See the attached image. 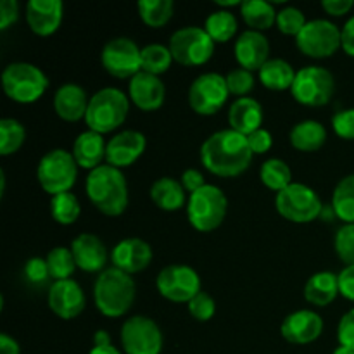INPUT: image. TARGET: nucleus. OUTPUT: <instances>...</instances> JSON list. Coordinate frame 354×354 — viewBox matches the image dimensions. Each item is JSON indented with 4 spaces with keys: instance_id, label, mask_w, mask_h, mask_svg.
<instances>
[{
    "instance_id": "1",
    "label": "nucleus",
    "mask_w": 354,
    "mask_h": 354,
    "mask_svg": "<svg viewBox=\"0 0 354 354\" xmlns=\"http://www.w3.org/2000/svg\"><path fill=\"white\" fill-rule=\"evenodd\" d=\"M248 137L232 128L207 137L201 145V162L207 171L223 178L242 175L252 161Z\"/></svg>"
},
{
    "instance_id": "2",
    "label": "nucleus",
    "mask_w": 354,
    "mask_h": 354,
    "mask_svg": "<svg viewBox=\"0 0 354 354\" xmlns=\"http://www.w3.org/2000/svg\"><path fill=\"white\" fill-rule=\"evenodd\" d=\"M90 203L106 216H120L128 207V183L123 171L102 165L88 173L85 183Z\"/></svg>"
},
{
    "instance_id": "3",
    "label": "nucleus",
    "mask_w": 354,
    "mask_h": 354,
    "mask_svg": "<svg viewBox=\"0 0 354 354\" xmlns=\"http://www.w3.org/2000/svg\"><path fill=\"white\" fill-rule=\"evenodd\" d=\"M137 296L135 280L118 268H107L99 273L93 283L95 308L107 318H120L130 311Z\"/></svg>"
},
{
    "instance_id": "4",
    "label": "nucleus",
    "mask_w": 354,
    "mask_h": 354,
    "mask_svg": "<svg viewBox=\"0 0 354 354\" xmlns=\"http://www.w3.org/2000/svg\"><path fill=\"white\" fill-rule=\"evenodd\" d=\"M130 111V100L120 88L107 86L90 97L85 123L88 130L106 135L118 130Z\"/></svg>"
},
{
    "instance_id": "5",
    "label": "nucleus",
    "mask_w": 354,
    "mask_h": 354,
    "mask_svg": "<svg viewBox=\"0 0 354 354\" xmlns=\"http://www.w3.org/2000/svg\"><path fill=\"white\" fill-rule=\"evenodd\" d=\"M228 201L223 190L216 185H204L190 194L187 201V218L197 232H214L227 216Z\"/></svg>"
},
{
    "instance_id": "6",
    "label": "nucleus",
    "mask_w": 354,
    "mask_h": 354,
    "mask_svg": "<svg viewBox=\"0 0 354 354\" xmlns=\"http://www.w3.org/2000/svg\"><path fill=\"white\" fill-rule=\"evenodd\" d=\"M2 88L17 104H33L47 92L48 78L30 62H12L2 73Z\"/></svg>"
},
{
    "instance_id": "7",
    "label": "nucleus",
    "mask_w": 354,
    "mask_h": 354,
    "mask_svg": "<svg viewBox=\"0 0 354 354\" xmlns=\"http://www.w3.org/2000/svg\"><path fill=\"white\" fill-rule=\"evenodd\" d=\"M78 178V165L66 149H52L40 159L37 180L41 189L52 197L69 192Z\"/></svg>"
},
{
    "instance_id": "8",
    "label": "nucleus",
    "mask_w": 354,
    "mask_h": 354,
    "mask_svg": "<svg viewBox=\"0 0 354 354\" xmlns=\"http://www.w3.org/2000/svg\"><path fill=\"white\" fill-rule=\"evenodd\" d=\"M275 207L280 216L299 225L315 221L324 209L318 194L311 187L296 182L277 194Z\"/></svg>"
},
{
    "instance_id": "9",
    "label": "nucleus",
    "mask_w": 354,
    "mask_h": 354,
    "mask_svg": "<svg viewBox=\"0 0 354 354\" xmlns=\"http://www.w3.org/2000/svg\"><path fill=\"white\" fill-rule=\"evenodd\" d=\"M292 97L308 107H322L330 102L335 92V78L327 68L306 66L296 73V80L290 88Z\"/></svg>"
},
{
    "instance_id": "10",
    "label": "nucleus",
    "mask_w": 354,
    "mask_h": 354,
    "mask_svg": "<svg viewBox=\"0 0 354 354\" xmlns=\"http://www.w3.org/2000/svg\"><path fill=\"white\" fill-rule=\"evenodd\" d=\"M169 52L173 61L182 66H203L213 57L214 41L204 28L185 26L169 38Z\"/></svg>"
},
{
    "instance_id": "11",
    "label": "nucleus",
    "mask_w": 354,
    "mask_h": 354,
    "mask_svg": "<svg viewBox=\"0 0 354 354\" xmlns=\"http://www.w3.org/2000/svg\"><path fill=\"white\" fill-rule=\"evenodd\" d=\"M120 339L124 354H161L165 344L161 328L144 315L128 318L121 327Z\"/></svg>"
},
{
    "instance_id": "12",
    "label": "nucleus",
    "mask_w": 354,
    "mask_h": 354,
    "mask_svg": "<svg viewBox=\"0 0 354 354\" xmlns=\"http://www.w3.org/2000/svg\"><path fill=\"white\" fill-rule=\"evenodd\" d=\"M296 45L308 57L327 59L342 48L341 30L327 19L308 21L296 37Z\"/></svg>"
},
{
    "instance_id": "13",
    "label": "nucleus",
    "mask_w": 354,
    "mask_h": 354,
    "mask_svg": "<svg viewBox=\"0 0 354 354\" xmlns=\"http://www.w3.org/2000/svg\"><path fill=\"white\" fill-rule=\"evenodd\" d=\"M227 78L218 73H204L197 76L189 88V106L201 116H213L228 100Z\"/></svg>"
},
{
    "instance_id": "14",
    "label": "nucleus",
    "mask_w": 354,
    "mask_h": 354,
    "mask_svg": "<svg viewBox=\"0 0 354 354\" xmlns=\"http://www.w3.org/2000/svg\"><path fill=\"white\" fill-rule=\"evenodd\" d=\"M102 68L114 78H133L142 71V48L131 38L118 37L107 41L100 54Z\"/></svg>"
},
{
    "instance_id": "15",
    "label": "nucleus",
    "mask_w": 354,
    "mask_h": 354,
    "mask_svg": "<svg viewBox=\"0 0 354 354\" xmlns=\"http://www.w3.org/2000/svg\"><path fill=\"white\" fill-rule=\"evenodd\" d=\"M156 287L165 299L189 304L201 292V277L189 265H169L159 272Z\"/></svg>"
},
{
    "instance_id": "16",
    "label": "nucleus",
    "mask_w": 354,
    "mask_h": 354,
    "mask_svg": "<svg viewBox=\"0 0 354 354\" xmlns=\"http://www.w3.org/2000/svg\"><path fill=\"white\" fill-rule=\"evenodd\" d=\"M48 308L61 320H75L86 306L85 292L73 279L57 280L48 289Z\"/></svg>"
},
{
    "instance_id": "17",
    "label": "nucleus",
    "mask_w": 354,
    "mask_h": 354,
    "mask_svg": "<svg viewBox=\"0 0 354 354\" xmlns=\"http://www.w3.org/2000/svg\"><path fill=\"white\" fill-rule=\"evenodd\" d=\"M280 332H282V337L290 344L306 346L320 337L324 332V320L317 311H294L283 318Z\"/></svg>"
},
{
    "instance_id": "18",
    "label": "nucleus",
    "mask_w": 354,
    "mask_h": 354,
    "mask_svg": "<svg viewBox=\"0 0 354 354\" xmlns=\"http://www.w3.org/2000/svg\"><path fill=\"white\" fill-rule=\"evenodd\" d=\"M145 147H147V140L144 133L137 130L121 131L107 142V165L118 169L128 168L135 161H138V158L145 152Z\"/></svg>"
},
{
    "instance_id": "19",
    "label": "nucleus",
    "mask_w": 354,
    "mask_h": 354,
    "mask_svg": "<svg viewBox=\"0 0 354 354\" xmlns=\"http://www.w3.org/2000/svg\"><path fill=\"white\" fill-rule=\"evenodd\" d=\"M128 97L144 113L161 109L166 99V86L159 76L140 71L130 80Z\"/></svg>"
},
{
    "instance_id": "20",
    "label": "nucleus",
    "mask_w": 354,
    "mask_h": 354,
    "mask_svg": "<svg viewBox=\"0 0 354 354\" xmlns=\"http://www.w3.org/2000/svg\"><path fill=\"white\" fill-rule=\"evenodd\" d=\"M111 261L114 268L133 275L147 268L152 261V248L145 241L137 237L124 239L114 245L111 252Z\"/></svg>"
},
{
    "instance_id": "21",
    "label": "nucleus",
    "mask_w": 354,
    "mask_h": 354,
    "mask_svg": "<svg viewBox=\"0 0 354 354\" xmlns=\"http://www.w3.org/2000/svg\"><path fill=\"white\" fill-rule=\"evenodd\" d=\"M239 66L248 71H259L270 61L268 38L261 31L248 30L237 38L234 47Z\"/></svg>"
},
{
    "instance_id": "22",
    "label": "nucleus",
    "mask_w": 354,
    "mask_h": 354,
    "mask_svg": "<svg viewBox=\"0 0 354 354\" xmlns=\"http://www.w3.org/2000/svg\"><path fill=\"white\" fill-rule=\"evenodd\" d=\"M64 16L61 0H30L26 6V21L38 37H50L59 30Z\"/></svg>"
},
{
    "instance_id": "23",
    "label": "nucleus",
    "mask_w": 354,
    "mask_h": 354,
    "mask_svg": "<svg viewBox=\"0 0 354 354\" xmlns=\"http://www.w3.org/2000/svg\"><path fill=\"white\" fill-rule=\"evenodd\" d=\"M71 252L76 266L86 273H102L109 259L106 244L93 234H80L71 242Z\"/></svg>"
},
{
    "instance_id": "24",
    "label": "nucleus",
    "mask_w": 354,
    "mask_h": 354,
    "mask_svg": "<svg viewBox=\"0 0 354 354\" xmlns=\"http://www.w3.org/2000/svg\"><path fill=\"white\" fill-rule=\"evenodd\" d=\"M88 102L90 99L83 86H80L78 83H64L55 90L54 111L61 120L76 123L85 120Z\"/></svg>"
},
{
    "instance_id": "25",
    "label": "nucleus",
    "mask_w": 354,
    "mask_h": 354,
    "mask_svg": "<svg viewBox=\"0 0 354 354\" xmlns=\"http://www.w3.org/2000/svg\"><path fill=\"white\" fill-rule=\"evenodd\" d=\"M106 151L107 142L104 140V135L86 130L76 137L71 154L78 168L93 171L95 168L102 166V161L106 159Z\"/></svg>"
},
{
    "instance_id": "26",
    "label": "nucleus",
    "mask_w": 354,
    "mask_h": 354,
    "mask_svg": "<svg viewBox=\"0 0 354 354\" xmlns=\"http://www.w3.org/2000/svg\"><path fill=\"white\" fill-rule=\"evenodd\" d=\"M263 118H265V114H263L261 104L252 97L237 99L228 111L230 128L237 133L245 135V137L261 128Z\"/></svg>"
},
{
    "instance_id": "27",
    "label": "nucleus",
    "mask_w": 354,
    "mask_h": 354,
    "mask_svg": "<svg viewBox=\"0 0 354 354\" xmlns=\"http://www.w3.org/2000/svg\"><path fill=\"white\" fill-rule=\"evenodd\" d=\"M341 294L339 290V275L332 272H318L308 279L304 286V299L318 308H325L335 301Z\"/></svg>"
},
{
    "instance_id": "28",
    "label": "nucleus",
    "mask_w": 354,
    "mask_h": 354,
    "mask_svg": "<svg viewBox=\"0 0 354 354\" xmlns=\"http://www.w3.org/2000/svg\"><path fill=\"white\" fill-rule=\"evenodd\" d=\"M151 199L156 206L166 213H173L185 206L187 199L185 189L182 183L171 176H162V178L156 180L151 187Z\"/></svg>"
},
{
    "instance_id": "29",
    "label": "nucleus",
    "mask_w": 354,
    "mask_h": 354,
    "mask_svg": "<svg viewBox=\"0 0 354 354\" xmlns=\"http://www.w3.org/2000/svg\"><path fill=\"white\" fill-rule=\"evenodd\" d=\"M290 145L301 152H317L327 142V130L320 121L304 120L294 124L289 133Z\"/></svg>"
},
{
    "instance_id": "30",
    "label": "nucleus",
    "mask_w": 354,
    "mask_h": 354,
    "mask_svg": "<svg viewBox=\"0 0 354 354\" xmlns=\"http://www.w3.org/2000/svg\"><path fill=\"white\" fill-rule=\"evenodd\" d=\"M296 73L292 66L283 59H270L265 66L258 71L259 82L263 86L273 92H283V90L292 88Z\"/></svg>"
},
{
    "instance_id": "31",
    "label": "nucleus",
    "mask_w": 354,
    "mask_h": 354,
    "mask_svg": "<svg viewBox=\"0 0 354 354\" xmlns=\"http://www.w3.org/2000/svg\"><path fill=\"white\" fill-rule=\"evenodd\" d=\"M242 19L251 30L266 31L277 23V10L273 3L266 0H245L241 6Z\"/></svg>"
},
{
    "instance_id": "32",
    "label": "nucleus",
    "mask_w": 354,
    "mask_h": 354,
    "mask_svg": "<svg viewBox=\"0 0 354 354\" xmlns=\"http://www.w3.org/2000/svg\"><path fill=\"white\" fill-rule=\"evenodd\" d=\"M204 30H206V33L209 35L214 44H227L235 37L239 30L237 17L227 9L214 10L206 17Z\"/></svg>"
},
{
    "instance_id": "33",
    "label": "nucleus",
    "mask_w": 354,
    "mask_h": 354,
    "mask_svg": "<svg viewBox=\"0 0 354 354\" xmlns=\"http://www.w3.org/2000/svg\"><path fill=\"white\" fill-rule=\"evenodd\" d=\"M332 211L344 225L354 223V173L344 176L335 185L332 196Z\"/></svg>"
},
{
    "instance_id": "34",
    "label": "nucleus",
    "mask_w": 354,
    "mask_h": 354,
    "mask_svg": "<svg viewBox=\"0 0 354 354\" xmlns=\"http://www.w3.org/2000/svg\"><path fill=\"white\" fill-rule=\"evenodd\" d=\"M259 178L266 189L273 190V192H282L292 182V171H290L289 165L282 159H268L263 162L261 169H259Z\"/></svg>"
},
{
    "instance_id": "35",
    "label": "nucleus",
    "mask_w": 354,
    "mask_h": 354,
    "mask_svg": "<svg viewBox=\"0 0 354 354\" xmlns=\"http://www.w3.org/2000/svg\"><path fill=\"white\" fill-rule=\"evenodd\" d=\"M137 7L140 19L149 28H162L175 12V3L171 0H140Z\"/></svg>"
},
{
    "instance_id": "36",
    "label": "nucleus",
    "mask_w": 354,
    "mask_h": 354,
    "mask_svg": "<svg viewBox=\"0 0 354 354\" xmlns=\"http://www.w3.org/2000/svg\"><path fill=\"white\" fill-rule=\"evenodd\" d=\"M173 55L169 47L161 44H149L142 48V71L159 76L171 68Z\"/></svg>"
},
{
    "instance_id": "37",
    "label": "nucleus",
    "mask_w": 354,
    "mask_h": 354,
    "mask_svg": "<svg viewBox=\"0 0 354 354\" xmlns=\"http://www.w3.org/2000/svg\"><path fill=\"white\" fill-rule=\"evenodd\" d=\"M50 214L59 225H73L82 214V206L75 194L64 192L50 199Z\"/></svg>"
},
{
    "instance_id": "38",
    "label": "nucleus",
    "mask_w": 354,
    "mask_h": 354,
    "mask_svg": "<svg viewBox=\"0 0 354 354\" xmlns=\"http://www.w3.org/2000/svg\"><path fill=\"white\" fill-rule=\"evenodd\" d=\"M45 259H47L50 277L55 280V282H57V280L71 279L75 270L78 268L71 249L64 248V245H59V248L50 249V252H48Z\"/></svg>"
},
{
    "instance_id": "39",
    "label": "nucleus",
    "mask_w": 354,
    "mask_h": 354,
    "mask_svg": "<svg viewBox=\"0 0 354 354\" xmlns=\"http://www.w3.org/2000/svg\"><path fill=\"white\" fill-rule=\"evenodd\" d=\"M26 138V130L14 118L0 120V154L10 156L21 149Z\"/></svg>"
},
{
    "instance_id": "40",
    "label": "nucleus",
    "mask_w": 354,
    "mask_h": 354,
    "mask_svg": "<svg viewBox=\"0 0 354 354\" xmlns=\"http://www.w3.org/2000/svg\"><path fill=\"white\" fill-rule=\"evenodd\" d=\"M306 16L297 7L287 6L277 14V26L283 35H289V37H297L306 26Z\"/></svg>"
},
{
    "instance_id": "41",
    "label": "nucleus",
    "mask_w": 354,
    "mask_h": 354,
    "mask_svg": "<svg viewBox=\"0 0 354 354\" xmlns=\"http://www.w3.org/2000/svg\"><path fill=\"white\" fill-rule=\"evenodd\" d=\"M334 248L339 259L346 263V266L354 265V223L342 225L334 239Z\"/></svg>"
},
{
    "instance_id": "42",
    "label": "nucleus",
    "mask_w": 354,
    "mask_h": 354,
    "mask_svg": "<svg viewBox=\"0 0 354 354\" xmlns=\"http://www.w3.org/2000/svg\"><path fill=\"white\" fill-rule=\"evenodd\" d=\"M225 78H227L230 95H237L239 99L245 97L249 92H252V88H254V75H252L251 71H248V69H232Z\"/></svg>"
},
{
    "instance_id": "43",
    "label": "nucleus",
    "mask_w": 354,
    "mask_h": 354,
    "mask_svg": "<svg viewBox=\"0 0 354 354\" xmlns=\"http://www.w3.org/2000/svg\"><path fill=\"white\" fill-rule=\"evenodd\" d=\"M187 308H189L190 317L197 322H209L211 318L214 317V313H216V304H214V299L209 296V294L203 292V290H201V292L197 294L189 304H187Z\"/></svg>"
},
{
    "instance_id": "44",
    "label": "nucleus",
    "mask_w": 354,
    "mask_h": 354,
    "mask_svg": "<svg viewBox=\"0 0 354 354\" xmlns=\"http://www.w3.org/2000/svg\"><path fill=\"white\" fill-rule=\"evenodd\" d=\"M332 128L337 137L344 140H354V107L335 113L332 118Z\"/></svg>"
},
{
    "instance_id": "45",
    "label": "nucleus",
    "mask_w": 354,
    "mask_h": 354,
    "mask_svg": "<svg viewBox=\"0 0 354 354\" xmlns=\"http://www.w3.org/2000/svg\"><path fill=\"white\" fill-rule=\"evenodd\" d=\"M337 339L339 346H344V348L354 351V308L342 315L341 322L337 325Z\"/></svg>"
},
{
    "instance_id": "46",
    "label": "nucleus",
    "mask_w": 354,
    "mask_h": 354,
    "mask_svg": "<svg viewBox=\"0 0 354 354\" xmlns=\"http://www.w3.org/2000/svg\"><path fill=\"white\" fill-rule=\"evenodd\" d=\"M24 275H26V279L33 283L45 282V280L50 277L47 259H41V258L28 259L26 265H24Z\"/></svg>"
},
{
    "instance_id": "47",
    "label": "nucleus",
    "mask_w": 354,
    "mask_h": 354,
    "mask_svg": "<svg viewBox=\"0 0 354 354\" xmlns=\"http://www.w3.org/2000/svg\"><path fill=\"white\" fill-rule=\"evenodd\" d=\"M248 142L252 154H265V152H268L270 149H272L273 137L268 130L259 128V130H256L254 133L248 135Z\"/></svg>"
},
{
    "instance_id": "48",
    "label": "nucleus",
    "mask_w": 354,
    "mask_h": 354,
    "mask_svg": "<svg viewBox=\"0 0 354 354\" xmlns=\"http://www.w3.org/2000/svg\"><path fill=\"white\" fill-rule=\"evenodd\" d=\"M19 17V3L16 0H2L0 2V30L6 31Z\"/></svg>"
},
{
    "instance_id": "49",
    "label": "nucleus",
    "mask_w": 354,
    "mask_h": 354,
    "mask_svg": "<svg viewBox=\"0 0 354 354\" xmlns=\"http://www.w3.org/2000/svg\"><path fill=\"white\" fill-rule=\"evenodd\" d=\"M180 183H182V185H183L185 192H189V194L197 192V190L203 189L204 185H207V183L204 182L203 173H201L199 169H194V168L185 169V171L182 173V178H180Z\"/></svg>"
},
{
    "instance_id": "50",
    "label": "nucleus",
    "mask_w": 354,
    "mask_h": 354,
    "mask_svg": "<svg viewBox=\"0 0 354 354\" xmlns=\"http://www.w3.org/2000/svg\"><path fill=\"white\" fill-rule=\"evenodd\" d=\"M339 290H341V296L354 303V265L346 266L339 273Z\"/></svg>"
},
{
    "instance_id": "51",
    "label": "nucleus",
    "mask_w": 354,
    "mask_h": 354,
    "mask_svg": "<svg viewBox=\"0 0 354 354\" xmlns=\"http://www.w3.org/2000/svg\"><path fill=\"white\" fill-rule=\"evenodd\" d=\"M354 7L353 0H324L322 2V9L328 14V16L341 17L348 14Z\"/></svg>"
},
{
    "instance_id": "52",
    "label": "nucleus",
    "mask_w": 354,
    "mask_h": 354,
    "mask_svg": "<svg viewBox=\"0 0 354 354\" xmlns=\"http://www.w3.org/2000/svg\"><path fill=\"white\" fill-rule=\"evenodd\" d=\"M341 44L342 50L349 55V57H354V16L349 17L346 21V24L341 30Z\"/></svg>"
},
{
    "instance_id": "53",
    "label": "nucleus",
    "mask_w": 354,
    "mask_h": 354,
    "mask_svg": "<svg viewBox=\"0 0 354 354\" xmlns=\"http://www.w3.org/2000/svg\"><path fill=\"white\" fill-rule=\"evenodd\" d=\"M0 354H21V348L14 337L9 334H0Z\"/></svg>"
},
{
    "instance_id": "54",
    "label": "nucleus",
    "mask_w": 354,
    "mask_h": 354,
    "mask_svg": "<svg viewBox=\"0 0 354 354\" xmlns=\"http://www.w3.org/2000/svg\"><path fill=\"white\" fill-rule=\"evenodd\" d=\"M111 337L106 330H97L93 334V346H109Z\"/></svg>"
},
{
    "instance_id": "55",
    "label": "nucleus",
    "mask_w": 354,
    "mask_h": 354,
    "mask_svg": "<svg viewBox=\"0 0 354 354\" xmlns=\"http://www.w3.org/2000/svg\"><path fill=\"white\" fill-rule=\"evenodd\" d=\"M88 354H121V351L118 348H114L113 344H109V346H93Z\"/></svg>"
},
{
    "instance_id": "56",
    "label": "nucleus",
    "mask_w": 354,
    "mask_h": 354,
    "mask_svg": "<svg viewBox=\"0 0 354 354\" xmlns=\"http://www.w3.org/2000/svg\"><path fill=\"white\" fill-rule=\"evenodd\" d=\"M216 6L221 7V9L223 7H241L242 2H239V0H216Z\"/></svg>"
},
{
    "instance_id": "57",
    "label": "nucleus",
    "mask_w": 354,
    "mask_h": 354,
    "mask_svg": "<svg viewBox=\"0 0 354 354\" xmlns=\"http://www.w3.org/2000/svg\"><path fill=\"white\" fill-rule=\"evenodd\" d=\"M6 194V173L0 171V197Z\"/></svg>"
},
{
    "instance_id": "58",
    "label": "nucleus",
    "mask_w": 354,
    "mask_h": 354,
    "mask_svg": "<svg viewBox=\"0 0 354 354\" xmlns=\"http://www.w3.org/2000/svg\"><path fill=\"white\" fill-rule=\"evenodd\" d=\"M334 354H354V351L349 348H344V346H339V348L334 351Z\"/></svg>"
}]
</instances>
